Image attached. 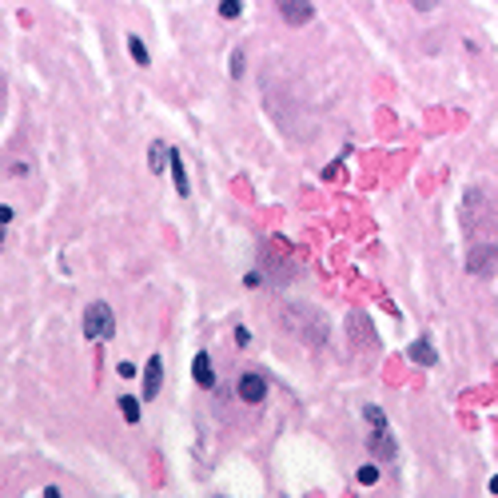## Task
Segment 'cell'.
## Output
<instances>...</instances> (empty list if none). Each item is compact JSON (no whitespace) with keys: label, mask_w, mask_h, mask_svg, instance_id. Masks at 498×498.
Masks as SVG:
<instances>
[{"label":"cell","mask_w":498,"mask_h":498,"mask_svg":"<svg viewBox=\"0 0 498 498\" xmlns=\"http://www.w3.org/2000/svg\"><path fill=\"white\" fill-rule=\"evenodd\" d=\"M80 327H84V339H96V343L112 339V335H116V315H112V307H108L104 299H92L88 307H84V319H80Z\"/></svg>","instance_id":"cell-1"},{"label":"cell","mask_w":498,"mask_h":498,"mask_svg":"<svg viewBox=\"0 0 498 498\" xmlns=\"http://www.w3.org/2000/svg\"><path fill=\"white\" fill-rule=\"evenodd\" d=\"M275 8H279V16L291 24V28H303V24H311V16H315V4L311 0H275Z\"/></svg>","instance_id":"cell-2"},{"label":"cell","mask_w":498,"mask_h":498,"mask_svg":"<svg viewBox=\"0 0 498 498\" xmlns=\"http://www.w3.org/2000/svg\"><path fill=\"white\" fill-rule=\"evenodd\" d=\"M235 395H239V403H263L267 399V379L248 371V375L235 379Z\"/></svg>","instance_id":"cell-3"},{"label":"cell","mask_w":498,"mask_h":498,"mask_svg":"<svg viewBox=\"0 0 498 498\" xmlns=\"http://www.w3.org/2000/svg\"><path fill=\"white\" fill-rule=\"evenodd\" d=\"M367 447H371V454H379V458H395V438H391V427H371Z\"/></svg>","instance_id":"cell-4"},{"label":"cell","mask_w":498,"mask_h":498,"mask_svg":"<svg viewBox=\"0 0 498 498\" xmlns=\"http://www.w3.org/2000/svg\"><path fill=\"white\" fill-rule=\"evenodd\" d=\"M159 386H163V359H159V355H152V359H148V367H144V395H148V399H156Z\"/></svg>","instance_id":"cell-5"},{"label":"cell","mask_w":498,"mask_h":498,"mask_svg":"<svg viewBox=\"0 0 498 498\" xmlns=\"http://www.w3.org/2000/svg\"><path fill=\"white\" fill-rule=\"evenodd\" d=\"M192 379L200 386H207V391L215 386V367H211V355H207V351H200V355L192 359Z\"/></svg>","instance_id":"cell-6"},{"label":"cell","mask_w":498,"mask_h":498,"mask_svg":"<svg viewBox=\"0 0 498 498\" xmlns=\"http://www.w3.org/2000/svg\"><path fill=\"white\" fill-rule=\"evenodd\" d=\"M168 172H172V183H176L180 200H187V196H192V183H187V168H183V156H180V152H172V159H168Z\"/></svg>","instance_id":"cell-7"},{"label":"cell","mask_w":498,"mask_h":498,"mask_svg":"<svg viewBox=\"0 0 498 498\" xmlns=\"http://www.w3.org/2000/svg\"><path fill=\"white\" fill-rule=\"evenodd\" d=\"M148 159H152V172H168V159H172V152H168V144H163V140H156V144H152V152H148Z\"/></svg>","instance_id":"cell-8"},{"label":"cell","mask_w":498,"mask_h":498,"mask_svg":"<svg viewBox=\"0 0 498 498\" xmlns=\"http://www.w3.org/2000/svg\"><path fill=\"white\" fill-rule=\"evenodd\" d=\"M407 355H410V359H415V363H419V367H430V363H434V351H430V339H419V343H415V347H410V351H407Z\"/></svg>","instance_id":"cell-9"},{"label":"cell","mask_w":498,"mask_h":498,"mask_svg":"<svg viewBox=\"0 0 498 498\" xmlns=\"http://www.w3.org/2000/svg\"><path fill=\"white\" fill-rule=\"evenodd\" d=\"M120 415H124V423H140V403L132 395H120Z\"/></svg>","instance_id":"cell-10"},{"label":"cell","mask_w":498,"mask_h":498,"mask_svg":"<svg viewBox=\"0 0 498 498\" xmlns=\"http://www.w3.org/2000/svg\"><path fill=\"white\" fill-rule=\"evenodd\" d=\"M128 52H132V60H136L140 68H148V60H152V56H148V48H144L140 36H128Z\"/></svg>","instance_id":"cell-11"},{"label":"cell","mask_w":498,"mask_h":498,"mask_svg":"<svg viewBox=\"0 0 498 498\" xmlns=\"http://www.w3.org/2000/svg\"><path fill=\"white\" fill-rule=\"evenodd\" d=\"M239 12H244V0H220V16L224 21H239Z\"/></svg>","instance_id":"cell-12"},{"label":"cell","mask_w":498,"mask_h":498,"mask_svg":"<svg viewBox=\"0 0 498 498\" xmlns=\"http://www.w3.org/2000/svg\"><path fill=\"white\" fill-rule=\"evenodd\" d=\"M359 486H375V482H379V467H375V462H367V467H359Z\"/></svg>","instance_id":"cell-13"},{"label":"cell","mask_w":498,"mask_h":498,"mask_svg":"<svg viewBox=\"0 0 498 498\" xmlns=\"http://www.w3.org/2000/svg\"><path fill=\"white\" fill-rule=\"evenodd\" d=\"M231 76H235V80L244 76V52H239V48L231 52Z\"/></svg>","instance_id":"cell-14"},{"label":"cell","mask_w":498,"mask_h":498,"mask_svg":"<svg viewBox=\"0 0 498 498\" xmlns=\"http://www.w3.org/2000/svg\"><path fill=\"white\" fill-rule=\"evenodd\" d=\"M235 343H251V331H248V327H235Z\"/></svg>","instance_id":"cell-15"},{"label":"cell","mask_w":498,"mask_h":498,"mask_svg":"<svg viewBox=\"0 0 498 498\" xmlns=\"http://www.w3.org/2000/svg\"><path fill=\"white\" fill-rule=\"evenodd\" d=\"M434 4H438V0H415V8H419V12H430Z\"/></svg>","instance_id":"cell-16"},{"label":"cell","mask_w":498,"mask_h":498,"mask_svg":"<svg viewBox=\"0 0 498 498\" xmlns=\"http://www.w3.org/2000/svg\"><path fill=\"white\" fill-rule=\"evenodd\" d=\"M8 220H12V207H4V204H0V224H8Z\"/></svg>","instance_id":"cell-17"},{"label":"cell","mask_w":498,"mask_h":498,"mask_svg":"<svg viewBox=\"0 0 498 498\" xmlns=\"http://www.w3.org/2000/svg\"><path fill=\"white\" fill-rule=\"evenodd\" d=\"M486 490H490V495H498V475L490 478V486H486Z\"/></svg>","instance_id":"cell-18"},{"label":"cell","mask_w":498,"mask_h":498,"mask_svg":"<svg viewBox=\"0 0 498 498\" xmlns=\"http://www.w3.org/2000/svg\"><path fill=\"white\" fill-rule=\"evenodd\" d=\"M0 239H4V224H0Z\"/></svg>","instance_id":"cell-19"}]
</instances>
